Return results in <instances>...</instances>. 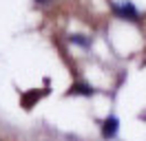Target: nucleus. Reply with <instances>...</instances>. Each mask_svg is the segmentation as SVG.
<instances>
[{"mask_svg": "<svg viewBox=\"0 0 146 141\" xmlns=\"http://www.w3.org/2000/svg\"><path fill=\"white\" fill-rule=\"evenodd\" d=\"M40 2H49V0H40Z\"/></svg>", "mask_w": 146, "mask_h": 141, "instance_id": "5", "label": "nucleus"}, {"mask_svg": "<svg viewBox=\"0 0 146 141\" xmlns=\"http://www.w3.org/2000/svg\"><path fill=\"white\" fill-rule=\"evenodd\" d=\"M69 93H71V95H82V97H93L95 95V90H93L89 84H84V82H75Z\"/></svg>", "mask_w": 146, "mask_h": 141, "instance_id": "3", "label": "nucleus"}, {"mask_svg": "<svg viewBox=\"0 0 146 141\" xmlns=\"http://www.w3.org/2000/svg\"><path fill=\"white\" fill-rule=\"evenodd\" d=\"M117 130H119V119L117 117H106L104 121H102V137L109 141V139H115L117 137Z\"/></svg>", "mask_w": 146, "mask_h": 141, "instance_id": "2", "label": "nucleus"}, {"mask_svg": "<svg viewBox=\"0 0 146 141\" xmlns=\"http://www.w3.org/2000/svg\"><path fill=\"white\" fill-rule=\"evenodd\" d=\"M113 13L119 20H126V22H139V11L133 2H122V5H113Z\"/></svg>", "mask_w": 146, "mask_h": 141, "instance_id": "1", "label": "nucleus"}, {"mask_svg": "<svg viewBox=\"0 0 146 141\" xmlns=\"http://www.w3.org/2000/svg\"><path fill=\"white\" fill-rule=\"evenodd\" d=\"M71 42L80 44V46H89V40H86V38H80V35H71Z\"/></svg>", "mask_w": 146, "mask_h": 141, "instance_id": "4", "label": "nucleus"}]
</instances>
